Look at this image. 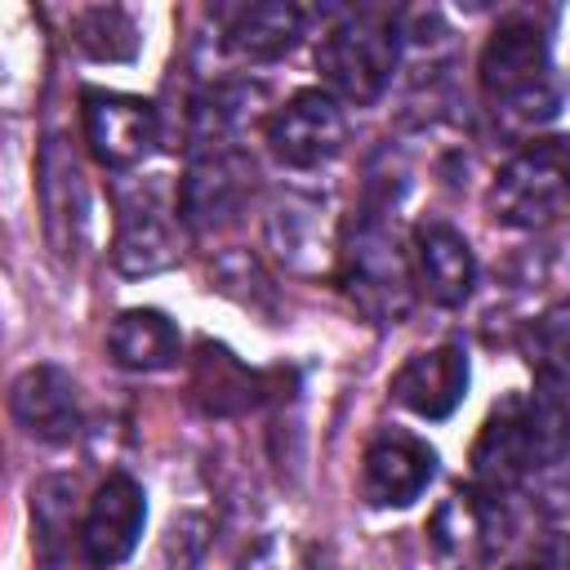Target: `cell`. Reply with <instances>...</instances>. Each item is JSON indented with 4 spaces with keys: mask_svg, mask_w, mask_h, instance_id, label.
<instances>
[{
    "mask_svg": "<svg viewBox=\"0 0 570 570\" xmlns=\"http://www.w3.org/2000/svg\"><path fill=\"white\" fill-rule=\"evenodd\" d=\"M476 71H481L485 107L508 134H530L548 125L561 107L552 58H548V36L530 18H503L490 31Z\"/></svg>",
    "mask_w": 570,
    "mask_h": 570,
    "instance_id": "cell-2",
    "label": "cell"
},
{
    "mask_svg": "<svg viewBox=\"0 0 570 570\" xmlns=\"http://www.w3.org/2000/svg\"><path fill=\"white\" fill-rule=\"evenodd\" d=\"M570 454V387L534 374V392L503 396L476 441H472V476L481 490H512L525 476L557 468Z\"/></svg>",
    "mask_w": 570,
    "mask_h": 570,
    "instance_id": "cell-1",
    "label": "cell"
},
{
    "mask_svg": "<svg viewBox=\"0 0 570 570\" xmlns=\"http://www.w3.org/2000/svg\"><path fill=\"white\" fill-rule=\"evenodd\" d=\"M338 285L370 325H401L414 307L410 258L387 223V205H365L338 240Z\"/></svg>",
    "mask_w": 570,
    "mask_h": 570,
    "instance_id": "cell-3",
    "label": "cell"
},
{
    "mask_svg": "<svg viewBox=\"0 0 570 570\" xmlns=\"http://www.w3.org/2000/svg\"><path fill=\"white\" fill-rule=\"evenodd\" d=\"M307 31V9L289 0H263L245 4L223 27V49L240 62H276L285 58Z\"/></svg>",
    "mask_w": 570,
    "mask_h": 570,
    "instance_id": "cell-17",
    "label": "cell"
},
{
    "mask_svg": "<svg viewBox=\"0 0 570 570\" xmlns=\"http://www.w3.org/2000/svg\"><path fill=\"white\" fill-rule=\"evenodd\" d=\"M209 543V521L200 512H183L169 521L160 539V570H191Z\"/></svg>",
    "mask_w": 570,
    "mask_h": 570,
    "instance_id": "cell-24",
    "label": "cell"
},
{
    "mask_svg": "<svg viewBox=\"0 0 570 570\" xmlns=\"http://www.w3.org/2000/svg\"><path fill=\"white\" fill-rule=\"evenodd\" d=\"M267 245L289 272H303V276L325 272L330 254L338 258V249L330 245V232H325V214L307 196H281L267 209Z\"/></svg>",
    "mask_w": 570,
    "mask_h": 570,
    "instance_id": "cell-18",
    "label": "cell"
},
{
    "mask_svg": "<svg viewBox=\"0 0 570 570\" xmlns=\"http://www.w3.org/2000/svg\"><path fill=\"white\" fill-rule=\"evenodd\" d=\"M71 40L98 62H129L138 53V27L116 4H94L71 18Z\"/></svg>",
    "mask_w": 570,
    "mask_h": 570,
    "instance_id": "cell-22",
    "label": "cell"
},
{
    "mask_svg": "<svg viewBox=\"0 0 570 570\" xmlns=\"http://www.w3.org/2000/svg\"><path fill=\"white\" fill-rule=\"evenodd\" d=\"M174 209H178V200H169V191L160 183H138V187L120 191L111 263L125 276H156V272L174 267V258H178Z\"/></svg>",
    "mask_w": 570,
    "mask_h": 570,
    "instance_id": "cell-9",
    "label": "cell"
},
{
    "mask_svg": "<svg viewBox=\"0 0 570 570\" xmlns=\"http://www.w3.org/2000/svg\"><path fill=\"white\" fill-rule=\"evenodd\" d=\"M80 120H85V142L94 160L107 169H134L160 138L156 107L147 98L116 94V89H85Z\"/></svg>",
    "mask_w": 570,
    "mask_h": 570,
    "instance_id": "cell-10",
    "label": "cell"
},
{
    "mask_svg": "<svg viewBox=\"0 0 570 570\" xmlns=\"http://www.w3.org/2000/svg\"><path fill=\"white\" fill-rule=\"evenodd\" d=\"M432 476H436V450L405 428H383L365 445L361 494L370 508H405L432 485Z\"/></svg>",
    "mask_w": 570,
    "mask_h": 570,
    "instance_id": "cell-11",
    "label": "cell"
},
{
    "mask_svg": "<svg viewBox=\"0 0 570 570\" xmlns=\"http://www.w3.org/2000/svg\"><path fill=\"white\" fill-rule=\"evenodd\" d=\"M414 263H419V281H423L432 303L463 307L472 298V289H476V254L463 240V232L450 227L445 218H423L414 227Z\"/></svg>",
    "mask_w": 570,
    "mask_h": 570,
    "instance_id": "cell-15",
    "label": "cell"
},
{
    "mask_svg": "<svg viewBox=\"0 0 570 570\" xmlns=\"http://www.w3.org/2000/svg\"><path fill=\"white\" fill-rule=\"evenodd\" d=\"M107 352L116 365L151 374V370H169L183 352V338L174 330V321L156 307H129L111 321L107 330Z\"/></svg>",
    "mask_w": 570,
    "mask_h": 570,
    "instance_id": "cell-20",
    "label": "cell"
},
{
    "mask_svg": "<svg viewBox=\"0 0 570 570\" xmlns=\"http://www.w3.org/2000/svg\"><path fill=\"white\" fill-rule=\"evenodd\" d=\"M142 521H147V499H142V485L129 476V472H111L94 499H89V512L80 521V552L94 570H111L120 566L134 548H138V534H142Z\"/></svg>",
    "mask_w": 570,
    "mask_h": 570,
    "instance_id": "cell-12",
    "label": "cell"
},
{
    "mask_svg": "<svg viewBox=\"0 0 570 570\" xmlns=\"http://www.w3.org/2000/svg\"><path fill=\"white\" fill-rule=\"evenodd\" d=\"M530 365L534 374H548L570 387V307L548 312L530 330Z\"/></svg>",
    "mask_w": 570,
    "mask_h": 570,
    "instance_id": "cell-23",
    "label": "cell"
},
{
    "mask_svg": "<svg viewBox=\"0 0 570 570\" xmlns=\"http://www.w3.org/2000/svg\"><path fill=\"white\" fill-rule=\"evenodd\" d=\"M236 570H312V566H307V548L289 539H263Z\"/></svg>",
    "mask_w": 570,
    "mask_h": 570,
    "instance_id": "cell-25",
    "label": "cell"
},
{
    "mask_svg": "<svg viewBox=\"0 0 570 570\" xmlns=\"http://www.w3.org/2000/svg\"><path fill=\"white\" fill-rule=\"evenodd\" d=\"M254 191V160L240 147H218L191 156L183 183H178V214L196 236L223 232L236 223Z\"/></svg>",
    "mask_w": 570,
    "mask_h": 570,
    "instance_id": "cell-6",
    "label": "cell"
},
{
    "mask_svg": "<svg viewBox=\"0 0 570 570\" xmlns=\"http://www.w3.org/2000/svg\"><path fill=\"white\" fill-rule=\"evenodd\" d=\"M9 414L13 423L45 445H62L80 432L85 414H80V387L67 370L58 365H31L13 379L9 387Z\"/></svg>",
    "mask_w": 570,
    "mask_h": 570,
    "instance_id": "cell-13",
    "label": "cell"
},
{
    "mask_svg": "<svg viewBox=\"0 0 570 570\" xmlns=\"http://www.w3.org/2000/svg\"><path fill=\"white\" fill-rule=\"evenodd\" d=\"M343 142H347V116L338 98L325 89H298L267 120V151L285 169H321L343 151Z\"/></svg>",
    "mask_w": 570,
    "mask_h": 570,
    "instance_id": "cell-7",
    "label": "cell"
},
{
    "mask_svg": "<svg viewBox=\"0 0 570 570\" xmlns=\"http://www.w3.org/2000/svg\"><path fill=\"white\" fill-rule=\"evenodd\" d=\"M263 98V85H245V80H223L209 85L187 116V138H191V156L200 151H218L232 147V138L240 134L245 120H254V107Z\"/></svg>",
    "mask_w": 570,
    "mask_h": 570,
    "instance_id": "cell-21",
    "label": "cell"
},
{
    "mask_svg": "<svg viewBox=\"0 0 570 570\" xmlns=\"http://www.w3.org/2000/svg\"><path fill=\"white\" fill-rule=\"evenodd\" d=\"M40 209H45V236L53 254L58 258L76 254L80 227H85V183L62 134H53L40 151Z\"/></svg>",
    "mask_w": 570,
    "mask_h": 570,
    "instance_id": "cell-16",
    "label": "cell"
},
{
    "mask_svg": "<svg viewBox=\"0 0 570 570\" xmlns=\"http://www.w3.org/2000/svg\"><path fill=\"white\" fill-rule=\"evenodd\" d=\"M263 379L254 370H245L223 343H200V356L191 365V396L205 414L214 419H232L245 414L263 401Z\"/></svg>",
    "mask_w": 570,
    "mask_h": 570,
    "instance_id": "cell-19",
    "label": "cell"
},
{
    "mask_svg": "<svg viewBox=\"0 0 570 570\" xmlns=\"http://www.w3.org/2000/svg\"><path fill=\"white\" fill-rule=\"evenodd\" d=\"M392 401L419 419H450L468 396V352L459 343H436L414 352L387 383Z\"/></svg>",
    "mask_w": 570,
    "mask_h": 570,
    "instance_id": "cell-14",
    "label": "cell"
},
{
    "mask_svg": "<svg viewBox=\"0 0 570 570\" xmlns=\"http://www.w3.org/2000/svg\"><path fill=\"white\" fill-rule=\"evenodd\" d=\"M503 494L494 490H454L428 517V543L450 570H485L503 543Z\"/></svg>",
    "mask_w": 570,
    "mask_h": 570,
    "instance_id": "cell-8",
    "label": "cell"
},
{
    "mask_svg": "<svg viewBox=\"0 0 570 570\" xmlns=\"http://www.w3.org/2000/svg\"><path fill=\"white\" fill-rule=\"evenodd\" d=\"M517 570H570V534H543Z\"/></svg>",
    "mask_w": 570,
    "mask_h": 570,
    "instance_id": "cell-26",
    "label": "cell"
},
{
    "mask_svg": "<svg viewBox=\"0 0 570 570\" xmlns=\"http://www.w3.org/2000/svg\"><path fill=\"white\" fill-rule=\"evenodd\" d=\"M396 58H401V27H396V13L387 9H347L338 22L325 27L316 45L321 80L356 107H370L383 98V89L392 85Z\"/></svg>",
    "mask_w": 570,
    "mask_h": 570,
    "instance_id": "cell-4",
    "label": "cell"
},
{
    "mask_svg": "<svg viewBox=\"0 0 570 570\" xmlns=\"http://www.w3.org/2000/svg\"><path fill=\"white\" fill-rule=\"evenodd\" d=\"M570 205V138H530L490 187V218L512 232H539Z\"/></svg>",
    "mask_w": 570,
    "mask_h": 570,
    "instance_id": "cell-5",
    "label": "cell"
}]
</instances>
